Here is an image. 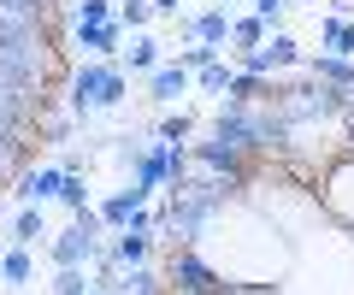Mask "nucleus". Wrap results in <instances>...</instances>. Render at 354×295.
<instances>
[{
	"label": "nucleus",
	"instance_id": "7c9ffc66",
	"mask_svg": "<svg viewBox=\"0 0 354 295\" xmlns=\"http://www.w3.org/2000/svg\"><path fill=\"white\" fill-rule=\"evenodd\" d=\"M88 295H113V289H101V283H95V289H88Z\"/></svg>",
	"mask_w": 354,
	"mask_h": 295
},
{
	"label": "nucleus",
	"instance_id": "393cba45",
	"mask_svg": "<svg viewBox=\"0 0 354 295\" xmlns=\"http://www.w3.org/2000/svg\"><path fill=\"white\" fill-rule=\"evenodd\" d=\"M218 59V48H207V41H189V48L177 53V65H183V71H201V65H213Z\"/></svg>",
	"mask_w": 354,
	"mask_h": 295
},
{
	"label": "nucleus",
	"instance_id": "b1692460",
	"mask_svg": "<svg viewBox=\"0 0 354 295\" xmlns=\"http://www.w3.org/2000/svg\"><path fill=\"white\" fill-rule=\"evenodd\" d=\"M189 130H195V118H189V113H165L153 136H165V142H189Z\"/></svg>",
	"mask_w": 354,
	"mask_h": 295
},
{
	"label": "nucleus",
	"instance_id": "4be33fe9",
	"mask_svg": "<svg viewBox=\"0 0 354 295\" xmlns=\"http://www.w3.org/2000/svg\"><path fill=\"white\" fill-rule=\"evenodd\" d=\"M59 201L71 207V213H83V207H88V178H83V171H65V183H59Z\"/></svg>",
	"mask_w": 354,
	"mask_h": 295
},
{
	"label": "nucleus",
	"instance_id": "f257e3e1",
	"mask_svg": "<svg viewBox=\"0 0 354 295\" xmlns=\"http://www.w3.org/2000/svg\"><path fill=\"white\" fill-rule=\"evenodd\" d=\"M130 101V77L118 71L113 59H83L71 71V118L88 124L95 113H113V106Z\"/></svg>",
	"mask_w": 354,
	"mask_h": 295
},
{
	"label": "nucleus",
	"instance_id": "6e6552de",
	"mask_svg": "<svg viewBox=\"0 0 354 295\" xmlns=\"http://www.w3.org/2000/svg\"><path fill=\"white\" fill-rule=\"evenodd\" d=\"M307 77H319L325 89H337L342 101L354 95V59H337V53H313L307 59Z\"/></svg>",
	"mask_w": 354,
	"mask_h": 295
},
{
	"label": "nucleus",
	"instance_id": "a878e982",
	"mask_svg": "<svg viewBox=\"0 0 354 295\" xmlns=\"http://www.w3.org/2000/svg\"><path fill=\"white\" fill-rule=\"evenodd\" d=\"M41 136H48V142H71V118H59V113H53L48 124H41Z\"/></svg>",
	"mask_w": 354,
	"mask_h": 295
},
{
	"label": "nucleus",
	"instance_id": "5701e85b",
	"mask_svg": "<svg viewBox=\"0 0 354 295\" xmlns=\"http://www.w3.org/2000/svg\"><path fill=\"white\" fill-rule=\"evenodd\" d=\"M113 12H118V24H124V30H142L153 18V6H148V0H118Z\"/></svg>",
	"mask_w": 354,
	"mask_h": 295
},
{
	"label": "nucleus",
	"instance_id": "20e7f679",
	"mask_svg": "<svg viewBox=\"0 0 354 295\" xmlns=\"http://www.w3.org/2000/svg\"><path fill=\"white\" fill-rule=\"evenodd\" d=\"M290 65H307L301 59V41L295 36H266L260 48H242L236 53V71H254V77H272V71H290Z\"/></svg>",
	"mask_w": 354,
	"mask_h": 295
},
{
	"label": "nucleus",
	"instance_id": "39448f33",
	"mask_svg": "<svg viewBox=\"0 0 354 295\" xmlns=\"http://www.w3.org/2000/svg\"><path fill=\"white\" fill-rule=\"evenodd\" d=\"M71 41L83 48V59H113L118 41H124V24H118V18H106V24H77Z\"/></svg>",
	"mask_w": 354,
	"mask_h": 295
},
{
	"label": "nucleus",
	"instance_id": "c85d7f7f",
	"mask_svg": "<svg viewBox=\"0 0 354 295\" xmlns=\"http://www.w3.org/2000/svg\"><path fill=\"white\" fill-rule=\"evenodd\" d=\"M225 295H278L272 283H236V289H225Z\"/></svg>",
	"mask_w": 354,
	"mask_h": 295
},
{
	"label": "nucleus",
	"instance_id": "c756f323",
	"mask_svg": "<svg viewBox=\"0 0 354 295\" xmlns=\"http://www.w3.org/2000/svg\"><path fill=\"white\" fill-rule=\"evenodd\" d=\"M148 6H153L160 18H177V6H183V0H148Z\"/></svg>",
	"mask_w": 354,
	"mask_h": 295
},
{
	"label": "nucleus",
	"instance_id": "6ab92c4d",
	"mask_svg": "<svg viewBox=\"0 0 354 295\" xmlns=\"http://www.w3.org/2000/svg\"><path fill=\"white\" fill-rule=\"evenodd\" d=\"M106 18H118L113 0H71V30L77 24H106Z\"/></svg>",
	"mask_w": 354,
	"mask_h": 295
},
{
	"label": "nucleus",
	"instance_id": "4468645a",
	"mask_svg": "<svg viewBox=\"0 0 354 295\" xmlns=\"http://www.w3.org/2000/svg\"><path fill=\"white\" fill-rule=\"evenodd\" d=\"M177 95H189V71H183V65H160V71H153V83H148V101L171 106Z\"/></svg>",
	"mask_w": 354,
	"mask_h": 295
},
{
	"label": "nucleus",
	"instance_id": "0eeeda50",
	"mask_svg": "<svg viewBox=\"0 0 354 295\" xmlns=\"http://www.w3.org/2000/svg\"><path fill=\"white\" fill-rule=\"evenodd\" d=\"M59 183H65L59 166H30V171H18V201H30V207L59 201Z\"/></svg>",
	"mask_w": 354,
	"mask_h": 295
},
{
	"label": "nucleus",
	"instance_id": "cd10ccee",
	"mask_svg": "<svg viewBox=\"0 0 354 295\" xmlns=\"http://www.w3.org/2000/svg\"><path fill=\"white\" fill-rule=\"evenodd\" d=\"M337 118H342V142H348V148H354V95H348V101H342V113H337Z\"/></svg>",
	"mask_w": 354,
	"mask_h": 295
},
{
	"label": "nucleus",
	"instance_id": "423d86ee",
	"mask_svg": "<svg viewBox=\"0 0 354 295\" xmlns=\"http://www.w3.org/2000/svg\"><path fill=\"white\" fill-rule=\"evenodd\" d=\"M325 207H330V218H342V225L354 231V160H342V166L325 178Z\"/></svg>",
	"mask_w": 354,
	"mask_h": 295
},
{
	"label": "nucleus",
	"instance_id": "bb28decb",
	"mask_svg": "<svg viewBox=\"0 0 354 295\" xmlns=\"http://www.w3.org/2000/svg\"><path fill=\"white\" fill-rule=\"evenodd\" d=\"M283 6H290V0H254V18H266V24H278V18H283Z\"/></svg>",
	"mask_w": 354,
	"mask_h": 295
},
{
	"label": "nucleus",
	"instance_id": "1a4fd4ad",
	"mask_svg": "<svg viewBox=\"0 0 354 295\" xmlns=\"http://www.w3.org/2000/svg\"><path fill=\"white\" fill-rule=\"evenodd\" d=\"M142 207H148V189H142V183H124V189H118V195H106V201L95 207V213H101V225H118V231H124L130 218L142 213Z\"/></svg>",
	"mask_w": 354,
	"mask_h": 295
},
{
	"label": "nucleus",
	"instance_id": "aec40b11",
	"mask_svg": "<svg viewBox=\"0 0 354 295\" xmlns=\"http://www.w3.org/2000/svg\"><path fill=\"white\" fill-rule=\"evenodd\" d=\"M230 41H236V48H260L266 41V18H230Z\"/></svg>",
	"mask_w": 354,
	"mask_h": 295
},
{
	"label": "nucleus",
	"instance_id": "2eb2a0df",
	"mask_svg": "<svg viewBox=\"0 0 354 295\" xmlns=\"http://www.w3.org/2000/svg\"><path fill=\"white\" fill-rule=\"evenodd\" d=\"M30 278H36V260H30L24 242H12L6 254H0V283H6V289H24Z\"/></svg>",
	"mask_w": 354,
	"mask_h": 295
},
{
	"label": "nucleus",
	"instance_id": "f03ea898",
	"mask_svg": "<svg viewBox=\"0 0 354 295\" xmlns=\"http://www.w3.org/2000/svg\"><path fill=\"white\" fill-rule=\"evenodd\" d=\"M225 289H230V283L218 278V266L195 242H171V260H165V295H225Z\"/></svg>",
	"mask_w": 354,
	"mask_h": 295
},
{
	"label": "nucleus",
	"instance_id": "7ed1b4c3",
	"mask_svg": "<svg viewBox=\"0 0 354 295\" xmlns=\"http://www.w3.org/2000/svg\"><path fill=\"white\" fill-rule=\"evenodd\" d=\"M95 254H101V213L83 207V213H71V225L53 236V266H88Z\"/></svg>",
	"mask_w": 354,
	"mask_h": 295
},
{
	"label": "nucleus",
	"instance_id": "f3484780",
	"mask_svg": "<svg viewBox=\"0 0 354 295\" xmlns=\"http://www.w3.org/2000/svg\"><path fill=\"white\" fill-rule=\"evenodd\" d=\"M95 289V272L88 266H59L53 272V295H88Z\"/></svg>",
	"mask_w": 354,
	"mask_h": 295
},
{
	"label": "nucleus",
	"instance_id": "ddd939ff",
	"mask_svg": "<svg viewBox=\"0 0 354 295\" xmlns=\"http://www.w3.org/2000/svg\"><path fill=\"white\" fill-rule=\"evenodd\" d=\"M319 41H325L319 53H337V59H354V18H342V12H325V30H319Z\"/></svg>",
	"mask_w": 354,
	"mask_h": 295
},
{
	"label": "nucleus",
	"instance_id": "f8f14e48",
	"mask_svg": "<svg viewBox=\"0 0 354 295\" xmlns=\"http://www.w3.org/2000/svg\"><path fill=\"white\" fill-rule=\"evenodd\" d=\"M183 30H189V41H207V48H225V41H230V12H225V6H213V12L189 18Z\"/></svg>",
	"mask_w": 354,
	"mask_h": 295
},
{
	"label": "nucleus",
	"instance_id": "a211bd4d",
	"mask_svg": "<svg viewBox=\"0 0 354 295\" xmlns=\"http://www.w3.org/2000/svg\"><path fill=\"white\" fill-rule=\"evenodd\" d=\"M41 236H48V225H41V207H24V213H18V225H12V242L36 248Z\"/></svg>",
	"mask_w": 354,
	"mask_h": 295
},
{
	"label": "nucleus",
	"instance_id": "412c9836",
	"mask_svg": "<svg viewBox=\"0 0 354 295\" xmlns=\"http://www.w3.org/2000/svg\"><path fill=\"white\" fill-rule=\"evenodd\" d=\"M195 77H201V95H225V89H230V77H236V71H230L225 59H213V65H201V71H195Z\"/></svg>",
	"mask_w": 354,
	"mask_h": 295
},
{
	"label": "nucleus",
	"instance_id": "9b49d317",
	"mask_svg": "<svg viewBox=\"0 0 354 295\" xmlns=\"http://www.w3.org/2000/svg\"><path fill=\"white\" fill-rule=\"evenodd\" d=\"M113 295H165V278L153 266H118V278L106 283Z\"/></svg>",
	"mask_w": 354,
	"mask_h": 295
},
{
	"label": "nucleus",
	"instance_id": "dca6fc26",
	"mask_svg": "<svg viewBox=\"0 0 354 295\" xmlns=\"http://www.w3.org/2000/svg\"><path fill=\"white\" fill-rule=\"evenodd\" d=\"M165 41L160 36H130V48H124V65H130V71H160V65H165Z\"/></svg>",
	"mask_w": 354,
	"mask_h": 295
},
{
	"label": "nucleus",
	"instance_id": "9d476101",
	"mask_svg": "<svg viewBox=\"0 0 354 295\" xmlns=\"http://www.w3.org/2000/svg\"><path fill=\"white\" fill-rule=\"evenodd\" d=\"M106 254L118 260V266H148V254H153V231H136V225H124V231L113 236V248Z\"/></svg>",
	"mask_w": 354,
	"mask_h": 295
}]
</instances>
